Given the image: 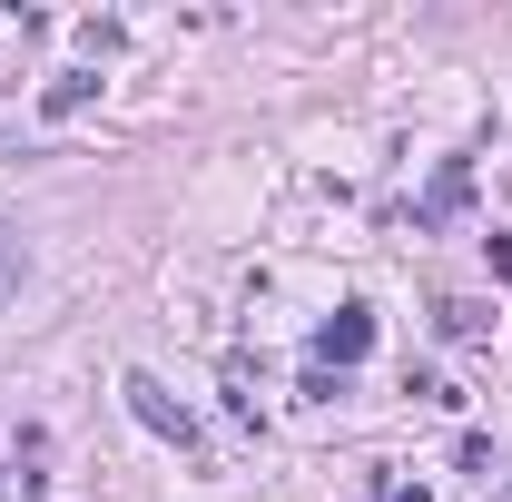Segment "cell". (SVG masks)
I'll list each match as a JSON object with an SVG mask.
<instances>
[{
    "mask_svg": "<svg viewBox=\"0 0 512 502\" xmlns=\"http://www.w3.org/2000/svg\"><path fill=\"white\" fill-rule=\"evenodd\" d=\"M434 315H444V335H453V345H483V335H493V315H483V306H463V296H453V306H434Z\"/></svg>",
    "mask_w": 512,
    "mask_h": 502,
    "instance_id": "5b68a950",
    "label": "cell"
},
{
    "mask_svg": "<svg viewBox=\"0 0 512 502\" xmlns=\"http://www.w3.org/2000/svg\"><path fill=\"white\" fill-rule=\"evenodd\" d=\"M365 355H375V315H365V306H335L316 325V365H325V375H355Z\"/></svg>",
    "mask_w": 512,
    "mask_h": 502,
    "instance_id": "7a4b0ae2",
    "label": "cell"
},
{
    "mask_svg": "<svg viewBox=\"0 0 512 502\" xmlns=\"http://www.w3.org/2000/svg\"><path fill=\"white\" fill-rule=\"evenodd\" d=\"M20 276H30V247H20V227H0V306L20 296Z\"/></svg>",
    "mask_w": 512,
    "mask_h": 502,
    "instance_id": "8992f818",
    "label": "cell"
},
{
    "mask_svg": "<svg viewBox=\"0 0 512 502\" xmlns=\"http://www.w3.org/2000/svg\"><path fill=\"white\" fill-rule=\"evenodd\" d=\"M89 99H99V79H89V69H69V79H50V89H40V119H79Z\"/></svg>",
    "mask_w": 512,
    "mask_h": 502,
    "instance_id": "277c9868",
    "label": "cell"
},
{
    "mask_svg": "<svg viewBox=\"0 0 512 502\" xmlns=\"http://www.w3.org/2000/svg\"><path fill=\"white\" fill-rule=\"evenodd\" d=\"M463 197H473V158H444V178H434V197H424V227L463 217Z\"/></svg>",
    "mask_w": 512,
    "mask_h": 502,
    "instance_id": "3957f363",
    "label": "cell"
},
{
    "mask_svg": "<svg viewBox=\"0 0 512 502\" xmlns=\"http://www.w3.org/2000/svg\"><path fill=\"white\" fill-rule=\"evenodd\" d=\"M119 394H128V414H138V424H148L158 443H178V453H197V414H188V404H168V384H158V375H128Z\"/></svg>",
    "mask_w": 512,
    "mask_h": 502,
    "instance_id": "6da1fadb",
    "label": "cell"
},
{
    "mask_svg": "<svg viewBox=\"0 0 512 502\" xmlns=\"http://www.w3.org/2000/svg\"><path fill=\"white\" fill-rule=\"evenodd\" d=\"M394 502H434V493H424V483H414V493H394Z\"/></svg>",
    "mask_w": 512,
    "mask_h": 502,
    "instance_id": "52a82bcc",
    "label": "cell"
}]
</instances>
